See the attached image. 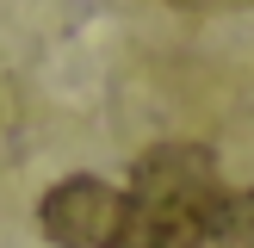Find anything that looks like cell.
I'll return each instance as SVG.
<instances>
[{"instance_id":"cell-1","label":"cell","mask_w":254,"mask_h":248,"mask_svg":"<svg viewBox=\"0 0 254 248\" xmlns=\"http://www.w3.org/2000/svg\"><path fill=\"white\" fill-rule=\"evenodd\" d=\"M223 180H217V155L205 143H155L149 155H136L130 168V217L149 223H186L198 230L205 211L217 205Z\"/></svg>"},{"instance_id":"cell-2","label":"cell","mask_w":254,"mask_h":248,"mask_svg":"<svg viewBox=\"0 0 254 248\" xmlns=\"http://www.w3.org/2000/svg\"><path fill=\"white\" fill-rule=\"evenodd\" d=\"M37 223L56 248H112L130 223V198L112 180H93V174H68L44 192L37 205Z\"/></svg>"},{"instance_id":"cell-3","label":"cell","mask_w":254,"mask_h":248,"mask_svg":"<svg viewBox=\"0 0 254 248\" xmlns=\"http://www.w3.org/2000/svg\"><path fill=\"white\" fill-rule=\"evenodd\" d=\"M198 242L205 248H254V186L242 192H217V205L198 223Z\"/></svg>"},{"instance_id":"cell-4","label":"cell","mask_w":254,"mask_h":248,"mask_svg":"<svg viewBox=\"0 0 254 248\" xmlns=\"http://www.w3.org/2000/svg\"><path fill=\"white\" fill-rule=\"evenodd\" d=\"M112 248H205L198 242V230H186V223H149V217H130L124 223V236Z\"/></svg>"}]
</instances>
